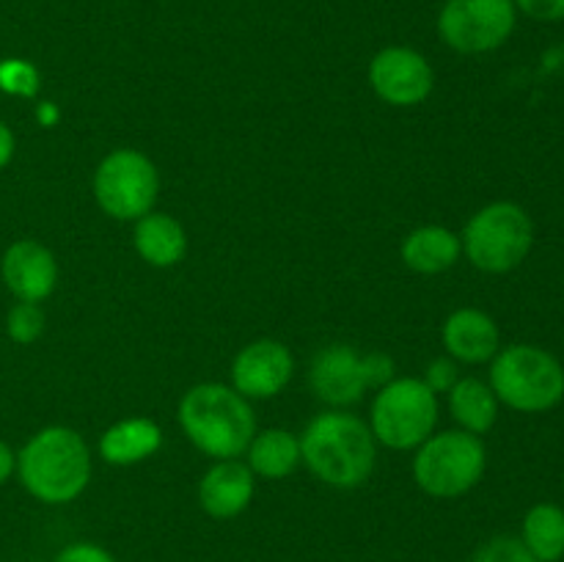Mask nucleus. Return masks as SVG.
I'll list each match as a JSON object with an SVG mask.
<instances>
[{"label": "nucleus", "instance_id": "obj_1", "mask_svg": "<svg viewBox=\"0 0 564 562\" xmlns=\"http://www.w3.org/2000/svg\"><path fill=\"white\" fill-rule=\"evenodd\" d=\"M301 461L334 488H358L375 468V435L352 413H319L301 439Z\"/></svg>", "mask_w": 564, "mask_h": 562}, {"label": "nucleus", "instance_id": "obj_2", "mask_svg": "<svg viewBox=\"0 0 564 562\" xmlns=\"http://www.w3.org/2000/svg\"><path fill=\"white\" fill-rule=\"evenodd\" d=\"M17 474L31 496L44 505L77 499L91 477V455L72 428H44L17 455Z\"/></svg>", "mask_w": 564, "mask_h": 562}, {"label": "nucleus", "instance_id": "obj_3", "mask_svg": "<svg viewBox=\"0 0 564 562\" xmlns=\"http://www.w3.org/2000/svg\"><path fill=\"white\" fill-rule=\"evenodd\" d=\"M180 424L193 446L220 461L240 457L257 435L246 397L224 383L193 386L180 402Z\"/></svg>", "mask_w": 564, "mask_h": 562}, {"label": "nucleus", "instance_id": "obj_4", "mask_svg": "<svg viewBox=\"0 0 564 562\" xmlns=\"http://www.w3.org/2000/svg\"><path fill=\"white\" fill-rule=\"evenodd\" d=\"M490 389L516 411H549L564 397V369L540 347L512 345L496 356L490 367Z\"/></svg>", "mask_w": 564, "mask_h": 562}, {"label": "nucleus", "instance_id": "obj_5", "mask_svg": "<svg viewBox=\"0 0 564 562\" xmlns=\"http://www.w3.org/2000/svg\"><path fill=\"white\" fill-rule=\"evenodd\" d=\"M532 237V220L518 204L496 202L468 220L460 246L474 268L485 273H507L527 259Z\"/></svg>", "mask_w": 564, "mask_h": 562}, {"label": "nucleus", "instance_id": "obj_6", "mask_svg": "<svg viewBox=\"0 0 564 562\" xmlns=\"http://www.w3.org/2000/svg\"><path fill=\"white\" fill-rule=\"evenodd\" d=\"M438 422L435 391L419 378L389 380L372 402V435L391 450H413L433 435Z\"/></svg>", "mask_w": 564, "mask_h": 562}, {"label": "nucleus", "instance_id": "obj_7", "mask_svg": "<svg viewBox=\"0 0 564 562\" xmlns=\"http://www.w3.org/2000/svg\"><path fill=\"white\" fill-rule=\"evenodd\" d=\"M485 474V444L479 435L466 430L430 435L413 457V477L419 488L438 499H452L482 479Z\"/></svg>", "mask_w": 564, "mask_h": 562}, {"label": "nucleus", "instance_id": "obj_8", "mask_svg": "<svg viewBox=\"0 0 564 562\" xmlns=\"http://www.w3.org/2000/svg\"><path fill=\"white\" fill-rule=\"evenodd\" d=\"M158 169L135 149H116L94 174V196L105 215L116 220H138L158 202Z\"/></svg>", "mask_w": 564, "mask_h": 562}, {"label": "nucleus", "instance_id": "obj_9", "mask_svg": "<svg viewBox=\"0 0 564 562\" xmlns=\"http://www.w3.org/2000/svg\"><path fill=\"white\" fill-rule=\"evenodd\" d=\"M394 375V361L383 353L361 358L352 347L330 345L314 356L312 389L330 406H352L364 397L367 386H386Z\"/></svg>", "mask_w": 564, "mask_h": 562}, {"label": "nucleus", "instance_id": "obj_10", "mask_svg": "<svg viewBox=\"0 0 564 562\" xmlns=\"http://www.w3.org/2000/svg\"><path fill=\"white\" fill-rule=\"evenodd\" d=\"M516 31L512 0H446L438 14V33L457 53H490Z\"/></svg>", "mask_w": 564, "mask_h": 562}, {"label": "nucleus", "instance_id": "obj_11", "mask_svg": "<svg viewBox=\"0 0 564 562\" xmlns=\"http://www.w3.org/2000/svg\"><path fill=\"white\" fill-rule=\"evenodd\" d=\"M369 83L383 102L411 108L433 91V69L427 58L411 47H386L369 64Z\"/></svg>", "mask_w": 564, "mask_h": 562}, {"label": "nucleus", "instance_id": "obj_12", "mask_svg": "<svg viewBox=\"0 0 564 562\" xmlns=\"http://www.w3.org/2000/svg\"><path fill=\"white\" fill-rule=\"evenodd\" d=\"M292 372H295V358L290 347L275 339L251 342L237 353L231 364L235 391H240L242 397H259V400L279 395L290 383Z\"/></svg>", "mask_w": 564, "mask_h": 562}, {"label": "nucleus", "instance_id": "obj_13", "mask_svg": "<svg viewBox=\"0 0 564 562\" xmlns=\"http://www.w3.org/2000/svg\"><path fill=\"white\" fill-rule=\"evenodd\" d=\"M6 287L17 301L39 303L55 290L58 281V264L55 257L36 240H17L6 248L0 262Z\"/></svg>", "mask_w": 564, "mask_h": 562}, {"label": "nucleus", "instance_id": "obj_14", "mask_svg": "<svg viewBox=\"0 0 564 562\" xmlns=\"http://www.w3.org/2000/svg\"><path fill=\"white\" fill-rule=\"evenodd\" d=\"M198 499H202V507L213 518H235L237 512H242L251 505L253 472L246 463L237 461V457L218 461L202 477Z\"/></svg>", "mask_w": 564, "mask_h": 562}, {"label": "nucleus", "instance_id": "obj_15", "mask_svg": "<svg viewBox=\"0 0 564 562\" xmlns=\"http://www.w3.org/2000/svg\"><path fill=\"white\" fill-rule=\"evenodd\" d=\"M444 345L457 361L482 364L499 353V328L479 309H457L444 323Z\"/></svg>", "mask_w": 564, "mask_h": 562}, {"label": "nucleus", "instance_id": "obj_16", "mask_svg": "<svg viewBox=\"0 0 564 562\" xmlns=\"http://www.w3.org/2000/svg\"><path fill=\"white\" fill-rule=\"evenodd\" d=\"M135 248L154 268H171L187 251V235L180 220L165 213H147L138 218Z\"/></svg>", "mask_w": 564, "mask_h": 562}, {"label": "nucleus", "instance_id": "obj_17", "mask_svg": "<svg viewBox=\"0 0 564 562\" xmlns=\"http://www.w3.org/2000/svg\"><path fill=\"white\" fill-rule=\"evenodd\" d=\"M460 237L446 226H422L402 242V259L416 273H441L449 270L460 257Z\"/></svg>", "mask_w": 564, "mask_h": 562}, {"label": "nucleus", "instance_id": "obj_18", "mask_svg": "<svg viewBox=\"0 0 564 562\" xmlns=\"http://www.w3.org/2000/svg\"><path fill=\"white\" fill-rule=\"evenodd\" d=\"M163 433L149 419H124L113 424L99 441V452L113 466H130V463L143 461L160 450Z\"/></svg>", "mask_w": 564, "mask_h": 562}, {"label": "nucleus", "instance_id": "obj_19", "mask_svg": "<svg viewBox=\"0 0 564 562\" xmlns=\"http://www.w3.org/2000/svg\"><path fill=\"white\" fill-rule=\"evenodd\" d=\"M248 468L259 477H290L301 463V439L290 430H264L248 444Z\"/></svg>", "mask_w": 564, "mask_h": 562}, {"label": "nucleus", "instance_id": "obj_20", "mask_svg": "<svg viewBox=\"0 0 564 562\" xmlns=\"http://www.w3.org/2000/svg\"><path fill=\"white\" fill-rule=\"evenodd\" d=\"M449 411L466 433H488L499 417V397L482 380L463 378L449 389Z\"/></svg>", "mask_w": 564, "mask_h": 562}, {"label": "nucleus", "instance_id": "obj_21", "mask_svg": "<svg viewBox=\"0 0 564 562\" xmlns=\"http://www.w3.org/2000/svg\"><path fill=\"white\" fill-rule=\"evenodd\" d=\"M523 543L538 562H556L564 556V510L556 505H538L523 518Z\"/></svg>", "mask_w": 564, "mask_h": 562}, {"label": "nucleus", "instance_id": "obj_22", "mask_svg": "<svg viewBox=\"0 0 564 562\" xmlns=\"http://www.w3.org/2000/svg\"><path fill=\"white\" fill-rule=\"evenodd\" d=\"M6 331H9V336L17 345H31V342H36L42 336L44 312L36 303L20 301L17 306H11L9 317H6Z\"/></svg>", "mask_w": 564, "mask_h": 562}, {"label": "nucleus", "instance_id": "obj_23", "mask_svg": "<svg viewBox=\"0 0 564 562\" xmlns=\"http://www.w3.org/2000/svg\"><path fill=\"white\" fill-rule=\"evenodd\" d=\"M0 88L20 97H33L39 91V72L28 61H3L0 64Z\"/></svg>", "mask_w": 564, "mask_h": 562}, {"label": "nucleus", "instance_id": "obj_24", "mask_svg": "<svg viewBox=\"0 0 564 562\" xmlns=\"http://www.w3.org/2000/svg\"><path fill=\"white\" fill-rule=\"evenodd\" d=\"M474 562H538L527 543L518 538H494L477 551Z\"/></svg>", "mask_w": 564, "mask_h": 562}, {"label": "nucleus", "instance_id": "obj_25", "mask_svg": "<svg viewBox=\"0 0 564 562\" xmlns=\"http://www.w3.org/2000/svg\"><path fill=\"white\" fill-rule=\"evenodd\" d=\"M516 9L540 22H560L564 20V0H512Z\"/></svg>", "mask_w": 564, "mask_h": 562}, {"label": "nucleus", "instance_id": "obj_26", "mask_svg": "<svg viewBox=\"0 0 564 562\" xmlns=\"http://www.w3.org/2000/svg\"><path fill=\"white\" fill-rule=\"evenodd\" d=\"M424 383H427L435 395H438V391H449L452 386L457 383L455 361H449V358H435V361L427 367V378H424Z\"/></svg>", "mask_w": 564, "mask_h": 562}, {"label": "nucleus", "instance_id": "obj_27", "mask_svg": "<svg viewBox=\"0 0 564 562\" xmlns=\"http://www.w3.org/2000/svg\"><path fill=\"white\" fill-rule=\"evenodd\" d=\"M55 562H116V560L108 554V551L99 549V545L75 543V545H66V549L55 556Z\"/></svg>", "mask_w": 564, "mask_h": 562}, {"label": "nucleus", "instance_id": "obj_28", "mask_svg": "<svg viewBox=\"0 0 564 562\" xmlns=\"http://www.w3.org/2000/svg\"><path fill=\"white\" fill-rule=\"evenodd\" d=\"M14 158V132L0 121V171L11 163Z\"/></svg>", "mask_w": 564, "mask_h": 562}, {"label": "nucleus", "instance_id": "obj_29", "mask_svg": "<svg viewBox=\"0 0 564 562\" xmlns=\"http://www.w3.org/2000/svg\"><path fill=\"white\" fill-rule=\"evenodd\" d=\"M14 468H17V455L11 452V446L6 444V441H0V485L14 474Z\"/></svg>", "mask_w": 564, "mask_h": 562}]
</instances>
